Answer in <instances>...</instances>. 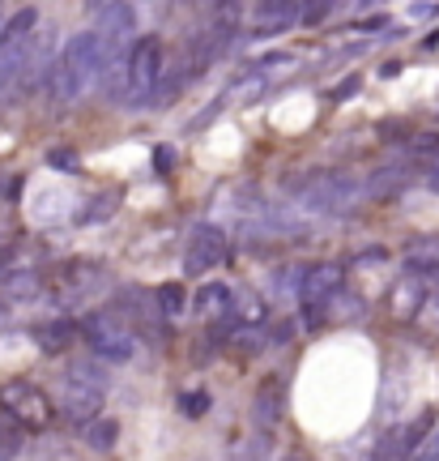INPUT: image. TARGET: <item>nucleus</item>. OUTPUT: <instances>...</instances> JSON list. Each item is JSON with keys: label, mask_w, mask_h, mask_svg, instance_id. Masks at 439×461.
Returning <instances> with one entry per match:
<instances>
[{"label": "nucleus", "mask_w": 439, "mask_h": 461, "mask_svg": "<svg viewBox=\"0 0 439 461\" xmlns=\"http://www.w3.org/2000/svg\"><path fill=\"white\" fill-rule=\"evenodd\" d=\"M82 333L90 350H94L103 363H129L137 355V338H132L129 325H120L112 312H90L82 321Z\"/></svg>", "instance_id": "nucleus-6"}, {"label": "nucleus", "mask_w": 439, "mask_h": 461, "mask_svg": "<svg viewBox=\"0 0 439 461\" xmlns=\"http://www.w3.org/2000/svg\"><path fill=\"white\" fill-rule=\"evenodd\" d=\"M423 303H426V278L406 274V278L397 282V291H392V312H397V321H414V316L423 312Z\"/></svg>", "instance_id": "nucleus-9"}, {"label": "nucleus", "mask_w": 439, "mask_h": 461, "mask_svg": "<svg viewBox=\"0 0 439 461\" xmlns=\"http://www.w3.org/2000/svg\"><path fill=\"white\" fill-rule=\"evenodd\" d=\"M196 312L201 316H218V312H230V286L222 282H210L196 291Z\"/></svg>", "instance_id": "nucleus-14"}, {"label": "nucleus", "mask_w": 439, "mask_h": 461, "mask_svg": "<svg viewBox=\"0 0 439 461\" xmlns=\"http://www.w3.org/2000/svg\"><path fill=\"white\" fill-rule=\"evenodd\" d=\"M426 188H435V193H439V163L426 171Z\"/></svg>", "instance_id": "nucleus-32"}, {"label": "nucleus", "mask_w": 439, "mask_h": 461, "mask_svg": "<svg viewBox=\"0 0 439 461\" xmlns=\"http://www.w3.org/2000/svg\"><path fill=\"white\" fill-rule=\"evenodd\" d=\"M17 453H22V428L4 414L0 419V457H17Z\"/></svg>", "instance_id": "nucleus-19"}, {"label": "nucleus", "mask_w": 439, "mask_h": 461, "mask_svg": "<svg viewBox=\"0 0 439 461\" xmlns=\"http://www.w3.org/2000/svg\"><path fill=\"white\" fill-rule=\"evenodd\" d=\"M9 291H13V295H34V291H39V278H34L31 269H26V274H13V278H9Z\"/></svg>", "instance_id": "nucleus-26"}, {"label": "nucleus", "mask_w": 439, "mask_h": 461, "mask_svg": "<svg viewBox=\"0 0 439 461\" xmlns=\"http://www.w3.org/2000/svg\"><path fill=\"white\" fill-rule=\"evenodd\" d=\"M73 338H77V325H73V321H51V325H43V330H39V346H43L48 355L68 350V346H73Z\"/></svg>", "instance_id": "nucleus-13"}, {"label": "nucleus", "mask_w": 439, "mask_h": 461, "mask_svg": "<svg viewBox=\"0 0 439 461\" xmlns=\"http://www.w3.org/2000/svg\"><path fill=\"white\" fill-rule=\"evenodd\" d=\"M227 261V230L213 227V222H201L193 227L188 235V252H184V269L193 274V278H205L210 269Z\"/></svg>", "instance_id": "nucleus-7"}, {"label": "nucleus", "mask_w": 439, "mask_h": 461, "mask_svg": "<svg viewBox=\"0 0 439 461\" xmlns=\"http://www.w3.org/2000/svg\"><path fill=\"white\" fill-rule=\"evenodd\" d=\"M171 163H175V149H171V146L154 149V167H158V176H166V171H171Z\"/></svg>", "instance_id": "nucleus-27"}, {"label": "nucleus", "mask_w": 439, "mask_h": 461, "mask_svg": "<svg viewBox=\"0 0 439 461\" xmlns=\"http://www.w3.org/2000/svg\"><path fill=\"white\" fill-rule=\"evenodd\" d=\"M48 163L56 167V171H68V176H73V171H82V158H77L73 149H51Z\"/></svg>", "instance_id": "nucleus-24"}, {"label": "nucleus", "mask_w": 439, "mask_h": 461, "mask_svg": "<svg viewBox=\"0 0 439 461\" xmlns=\"http://www.w3.org/2000/svg\"><path fill=\"white\" fill-rule=\"evenodd\" d=\"M115 0H90V5H85V9H90V14H103V9H112Z\"/></svg>", "instance_id": "nucleus-31"}, {"label": "nucleus", "mask_w": 439, "mask_h": 461, "mask_svg": "<svg viewBox=\"0 0 439 461\" xmlns=\"http://www.w3.org/2000/svg\"><path fill=\"white\" fill-rule=\"evenodd\" d=\"M115 440H120V423H115V419L94 414V419L85 423V448H90V453H112Z\"/></svg>", "instance_id": "nucleus-12"}, {"label": "nucleus", "mask_w": 439, "mask_h": 461, "mask_svg": "<svg viewBox=\"0 0 439 461\" xmlns=\"http://www.w3.org/2000/svg\"><path fill=\"white\" fill-rule=\"evenodd\" d=\"M414 149H418V154H426V149H439V137H435V132H426V137H414Z\"/></svg>", "instance_id": "nucleus-28"}, {"label": "nucleus", "mask_w": 439, "mask_h": 461, "mask_svg": "<svg viewBox=\"0 0 439 461\" xmlns=\"http://www.w3.org/2000/svg\"><path fill=\"white\" fill-rule=\"evenodd\" d=\"M303 193V210L311 214H350L363 197V184L345 171H311V180L299 188Z\"/></svg>", "instance_id": "nucleus-4"}, {"label": "nucleus", "mask_w": 439, "mask_h": 461, "mask_svg": "<svg viewBox=\"0 0 439 461\" xmlns=\"http://www.w3.org/2000/svg\"><path fill=\"white\" fill-rule=\"evenodd\" d=\"M426 440H431V445H418V453L435 461V457H439V431H435V436H426Z\"/></svg>", "instance_id": "nucleus-30"}, {"label": "nucleus", "mask_w": 439, "mask_h": 461, "mask_svg": "<svg viewBox=\"0 0 439 461\" xmlns=\"http://www.w3.org/2000/svg\"><path fill=\"white\" fill-rule=\"evenodd\" d=\"M154 299H158V312H166V316H179L184 308H188V295H184V286H179V282L158 286V291H154Z\"/></svg>", "instance_id": "nucleus-18"}, {"label": "nucleus", "mask_w": 439, "mask_h": 461, "mask_svg": "<svg viewBox=\"0 0 439 461\" xmlns=\"http://www.w3.org/2000/svg\"><path fill=\"white\" fill-rule=\"evenodd\" d=\"M367 5H375V0H358V9H367Z\"/></svg>", "instance_id": "nucleus-33"}, {"label": "nucleus", "mask_w": 439, "mask_h": 461, "mask_svg": "<svg viewBox=\"0 0 439 461\" xmlns=\"http://www.w3.org/2000/svg\"><path fill=\"white\" fill-rule=\"evenodd\" d=\"M230 308L239 312V321H247V325H261L264 321V308L256 295H239V303H235V295H230Z\"/></svg>", "instance_id": "nucleus-21"}, {"label": "nucleus", "mask_w": 439, "mask_h": 461, "mask_svg": "<svg viewBox=\"0 0 439 461\" xmlns=\"http://www.w3.org/2000/svg\"><path fill=\"white\" fill-rule=\"evenodd\" d=\"M68 376H77V380H90V384H107V372H103V359H85V363H73L68 367Z\"/></svg>", "instance_id": "nucleus-22"}, {"label": "nucleus", "mask_w": 439, "mask_h": 461, "mask_svg": "<svg viewBox=\"0 0 439 461\" xmlns=\"http://www.w3.org/2000/svg\"><path fill=\"white\" fill-rule=\"evenodd\" d=\"M179 411L188 414V419H201V414H210V393H205V389H196V393H184V397H179Z\"/></svg>", "instance_id": "nucleus-23"}, {"label": "nucleus", "mask_w": 439, "mask_h": 461, "mask_svg": "<svg viewBox=\"0 0 439 461\" xmlns=\"http://www.w3.org/2000/svg\"><path fill=\"white\" fill-rule=\"evenodd\" d=\"M291 333H294L291 321H286V325H277V330H273V346H286V342H291Z\"/></svg>", "instance_id": "nucleus-29"}, {"label": "nucleus", "mask_w": 439, "mask_h": 461, "mask_svg": "<svg viewBox=\"0 0 439 461\" xmlns=\"http://www.w3.org/2000/svg\"><path fill=\"white\" fill-rule=\"evenodd\" d=\"M34 26H39V14H34L31 5L17 9V14L0 26V103L9 99V95H22V90H17V77H22V60H26Z\"/></svg>", "instance_id": "nucleus-3"}, {"label": "nucleus", "mask_w": 439, "mask_h": 461, "mask_svg": "<svg viewBox=\"0 0 439 461\" xmlns=\"http://www.w3.org/2000/svg\"><path fill=\"white\" fill-rule=\"evenodd\" d=\"M406 265L409 274H418V278L435 282L439 286V240L435 235H426V240H418V244L406 248Z\"/></svg>", "instance_id": "nucleus-10"}, {"label": "nucleus", "mask_w": 439, "mask_h": 461, "mask_svg": "<svg viewBox=\"0 0 439 461\" xmlns=\"http://www.w3.org/2000/svg\"><path fill=\"white\" fill-rule=\"evenodd\" d=\"M252 419H256L261 428H273L277 419H282V380H269V384H261L256 406H252Z\"/></svg>", "instance_id": "nucleus-11"}, {"label": "nucleus", "mask_w": 439, "mask_h": 461, "mask_svg": "<svg viewBox=\"0 0 439 461\" xmlns=\"http://www.w3.org/2000/svg\"><path fill=\"white\" fill-rule=\"evenodd\" d=\"M358 86H363V77H358V73H350V77H342V82L333 86V95H328V99H333V103L354 99V95H358Z\"/></svg>", "instance_id": "nucleus-25"}, {"label": "nucleus", "mask_w": 439, "mask_h": 461, "mask_svg": "<svg viewBox=\"0 0 439 461\" xmlns=\"http://www.w3.org/2000/svg\"><path fill=\"white\" fill-rule=\"evenodd\" d=\"M56 411L65 414L68 423L85 428L94 414H103V384H90V380L68 376L65 384H60V393H56Z\"/></svg>", "instance_id": "nucleus-8"}, {"label": "nucleus", "mask_w": 439, "mask_h": 461, "mask_svg": "<svg viewBox=\"0 0 439 461\" xmlns=\"http://www.w3.org/2000/svg\"><path fill=\"white\" fill-rule=\"evenodd\" d=\"M431 428H435V406H426V411H418V419L409 423L406 431H401V445H406V457L409 453H418V445H423L426 436H431Z\"/></svg>", "instance_id": "nucleus-15"}, {"label": "nucleus", "mask_w": 439, "mask_h": 461, "mask_svg": "<svg viewBox=\"0 0 439 461\" xmlns=\"http://www.w3.org/2000/svg\"><path fill=\"white\" fill-rule=\"evenodd\" d=\"M158 77H163V39L158 34H141L129 48V60L120 68V77L112 82V95L124 107H141L146 99H154Z\"/></svg>", "instance_id": "nucleus-2"}, {"label": "nucleus", "mask_w": 439, "mask_h": 461, "mask_svg": "<svg viewBox=\"0 0 439 461\" xmlns=\"http://www.w3.org/2000/svg\"><path fill=\"white\" fill-rule=\"evenodd\" d=\"M0 411L22 431H43L56 419V402L31 380H9V384H0Z\"/></svg>", "instance_id": "nucleus-5"}, {"label": "nucleus", "mask_w": 439, "mask_h": 461, "mask_svg": "<svg viewBox=\"0 0 439 461\" xmlns=\"http://www.w3.org/2000/svg\"><path fill=\"white\" fill-rule=\"evenodd\" d=\"M299 9H303V0H261V17H269L264 34H277V26H286Z\"/></svg>", "instance_id": "nucleus-16"}, {"label": "nucleus", "mask_w": 439, "mask_h": 461, "mask_svg": "<svg viewBox=\"0 0 439 461\" xmlns=\"http://www.w3.org/2000/svg\"><path fill=\"white\" fill-rule=\"evenodd\" d=\"M406 176H409L406 167H384V171H380V176H375V180L367 184L363 193H367V197H389L397 184H406Z\"/></svg>", "instance_id": "nucleus-17"}, {"label": "nucleus", "mask_w": 439, "mask_h": 461, "mask_svg": "<svg viewBox=\"0 0 439 461\" xmlns=\"http://www.w3.org/2000/svg\"><path fill=\"white\" fill-rule=\"evenodd\" d=\"M94 82H103V48L94 31H77L51 60V95L56 103H77Z\"/></svg>", "instance_id": "nucleus-1"}, {"label": "nucleus", "mask_w": 439, "mask_h": 461, "mask_svg": "<svg viewBox=\"0 0 439 461\" xmlns=\"http://www.w3.org/2000/svg\"><path fill=\"white\" fill-rule=\"evenodd\" d=\"M115 210H120V201H115V193H103V197H94L90 205H85L82 222H103V218H112Z\"/></svg>", "instance_id": "nucleus-20"}]
</instances>
